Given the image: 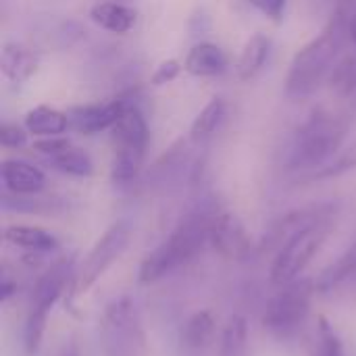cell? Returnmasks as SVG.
<instances>
[{
	"label": "cell",
	"mask_w": 356,
	"mask_h": 356,
	"mask_svg": "<svg viewBox=\"0 0 356 356\" xmlns=\"http://www.w3.org/2000/svg\"><path fill=\"white\" fill-rule=\"evenodd\" d=\"M353 4L340 2L327 25L317 38L307 42L292 58L286 75V94L294 100L313 96L325 79H330L340 54L350 40L348 19Z\"/></svg>",
	"instance_id": "1"
},
{
	"label": "cell",
	"mask_w": 356,
	"mask_h": 356,
	"mask_svg": "<svg viewBox=\"0 0 356 356\" xmlns=\"http://www.w3.org/2000/svg\"><path fill=\"white\" fill-rule=\"evenodd\" d=\"M211 211H198L177 223V227L140 265V282L154 284L194 261L209 244Z\"/></svg>",
	"instance_id": "2"
},
{
	"label": "cell",
	"mask_w": 356,
	"mask_h": 356,
	"mask_svg": "<svg viewBox=\"0 0 356 356\" xmlns=\"http://www.w3.org/2000/svg\"><path fill=\"white\" fill-rule=\"evenodd\" d=\"M348 127V115L315 108L294 134L288 159L290 169H317L327 165L342 148Z\"/></svg>",
	"instance_id": "3"
},
{
	"label": "cell",
	"mask_w": 356,
	"mask_h": 356,
	"mask_svg": "<svg viewBox=\"0 0 356 356\" xmlns=\"http://www.w3.org/2000/svg\"><path fill=\"white\" fill-rule=\"evenodd\" d=\"M113 138V165L111 179L119 186L131 184L144 165L148 148V123L140 106L131 100L125 102L117 123L111 129Z\"/></svg>",
	"instance_id": "4"
},
{
	"label": "cell",
	"mask_w": 356,
	"mask_h": 356,
	"mask_svg": "<svg viewBox=\"0 0 356 356\" xmlns=\"http://www.w3.org/2000/svg\"><path fill=\"white\" fill-rule=\"evenodd\" d=\"M73 259H60L54 265H50L35 282L25 327H23V346L27 355H35L42 346V338L46 332L48 315L63 296L65 288L73 284L75 269H73Z\"/></svg>",
	"instance_id": "5"
},
{
	"label": "cell",
	"mask_w": 356,
	"mask_h": 356,
	"mask_svg": "<svg viewBox=\"0 0 356 356\" xmlns=\"http://www.w3.org/2000/svg\"><path fill=\"white\" fill-rule=\"evenodd\" d=\"M336 227V215L325 217L307 229L298 232L294 238H290L277 252L271 265V282L275 286H286L305 273V269L311 265L313 257L321 250L325 240Z\"/></svg>",
	"instance_id": "6"
},
{
	"label": "cell",
	"mask_w": 356,
	"mask_h": 356,
	"mask_svg": "<svg viewBox=\"0 0 356 356\" xmlns=\"http://www.w3.org/2000/svg\"><path fill=\"white\" fill-rule=\"evenodd\" d=\"M315 292L317 290L309 280H296L292 284L280 286V292L269 300L265 309V330L280 340L294 338L307 323L311 313V298Z\"/></svg>",
	"instance_id": "7"
},
{
	"label": "cell",
	"mask_w": 356,
	"mask_h": 356,
	"mask_svg": "<svg viewBox=\"0 0 356 356\" xmlns=\"http://www.w3.org/2000/svg\"><path fill=\"white\" fill-rule=\"evenodd\" d=\"M131 240V227L125 221L113 223L92 246V250L86 254L83 263L75 271L73 284H71V294L81 296L86 294L111 267L113 263L119 261V257L125 252L127 244Z\"/></svg>",
	"instance_id": "8"
},
{
	"label": "cell",
	"mask_w": 356,
	"mask_h": 356,
	"mask_svg": "<svg viewBox=\"0 0 356 356\" xmlns=\"http://www.w3.org/2000/svg\"><path fill=\"white\" fill-rule=\"evenodd\" d=\"M102 330H104L106 346L113 348L115 356L131 355L136 353L138 346L144 344V332H142L138 309L134 300L127 296L117 298L106 307Z\"/></svg>",
	"instance_id": "9"
},
{
	"label": "cell",
	"mask_w": 356,
	"mask_h": 356,
	"mask_svg": "<svg viewBox=\"0 0 356 356\" xmlns=\"http://www.w3.org/2000/svg\"><path fill=\"white\" fill-rule=\"evenodd\" d=\"M209 244L227 261H246L252 254V238L242 219L225 209H213L209 223Z\"/></svg>",
	"instance_id": "10"
},
{
	"label": "cell",
	"mask_w": 356,
	"mask_h": 356,
	"mask_svg": "<svg viewBox=\"0 0 356 356\" xmlns=\"http://www.w3.org/2000/svg\"><path fill=\"white\" fill-rule=\"evenodd\" d=\"M336 215V207L334 204H315V207H305V209H296L288 215H284L282 219H277L269 232L265 234V240L261 242V250L263 252H271V250H280L290 238H294L298 232L307 229L309 225Z\"/></svg>",
	"instance_id": "11"
},
{
	"label": "cell",
	"mask_w": 356,
	"mask_h": 356,
	"mask_svg": "<svg viewBox=\"0 0 356 356\" xmlns=\"http://www.w3.org/2000/svg\"><path fill=\"white\" fill-rule=\"evenodd\" d=\"M127 98H115L108 102H94V104H81L73 106L67 111L69 117V129L83 134V136H94L106 129H113L117 123Z\"/></svg>",
	"instance_id": "12"
},
{
	"label": "cell",
	"mask_w": 356,
	"mask_h": 356,
	"mask_svg": "<svg viewBox=\"0 0 356 356\" xmlns=\"http://www.w3.org/2000/svg\"><path fill=\"white\" fill-rule=\"evenodd\" d=\"M0 177L4 188L17 196L38 194L46 186V175L35 165L21 159H4L0 165Z\"/></svg>",
	"instance_id": "13"
},
{
	"label": "cell",
	"mask_w": 356,
	"mask_h": 356,
	"mask_svg": "<svg viewBox=\"0 0 356 356\" xmlns=\"http://www.w3.org/2000/svg\"><path fill=\"white\" fill-rule=\"evenodd\" d=\"M40 67V56L33 48L21 42H6L0 52V71L13 83L29 81Z\"/></svg>",
	"instance_id": "14"
},
{
	"label": "cell",
	"mask_w": 356,
	"mask_h": 356,
	"mask_svg": "<svg viewBox=\"0 0 356 356\" xmlns=\"http://www.w3.org/2000/svg\"><path fill=\"white\" fill-rule=\"evenodd\" d=\"M227 65H229L227 54L213 42H200V44L192 46L184 60L186 71L196 77L221 75L227 69Z\"/></svg>",
	"instance_id": "15"
},
{
	"label": "cell",
	"mask_w": 356,
	"mask_h": 356,
	"mask_svg": "<svg viewBox=\"0 0 356 356\" xmlns=\"http://www.w3.org/2000/svg\"><path fill=\"white\" fill-rule=\"evenodd\" d=\"M269 52H271V38L263 31H257L254 35H250V40L244 44L238 60H236V75L240 81H250L254 79L267 58H269Z\"/></svg>",
	"instance_id": "16"
},
{
	"label": "cell",
	"mask_w": 356,
	"mask_h": 356,
	"mask_svg": "<svg viewBox=\"0 0 356 356\" xmlns=\"http://www.w3.org/2000/svg\"><path fill=\"white\" fill-rule=\"evenodd\" d=\"M23 127L38 138L63 136L69 129V117H67V113H63L58 108L40 104L25 113Z\"/></svg>",
	"instance_id": "17"
},
{
	"label": "cell",
	"mask_w": 356,
	"mask_h": 356,
	"mask_svg": "<svg viewBox=\"0 0 356 356\" xmlns=\"http://www.w3.org/2000/svg\"><path fill=\"white\" fill-rule=\"evenodd\" d=\"M4 240L29 252H52L58 248V238L35 225H8L2 232Z\"/></svg>",
	"instance_id": "18"
},
{
	"label": "cell",
	"mask_w": 356,
	"mask_h": 356,
	"mask_svg": "<svg viewBox=\"0 0 356 356\" xmlns=\"http://www.w3.org/2000/svg\"><path fill=\"white\" fill-rule=\"evenodd\" d=\"M90 19L111 33H127L134 29L138 15L134 8L119 2H98L90 8Z\"/></svg>",
	"instance_id": "19"
},
{
	"label": "cell",
	"mask_w": 356,
	"mask_h": 356,
	"mask_svg": "<svg viewBox=\"0 0 356 356\" xmlns=\"http://www.w3.org/2000/svg\"><path fill=\"white\" fill-rule=\"evenodd\" d=\"M353 280H356V242L338 257V261H334L327 269H323V273L315 282V290L332 292Z\"/></svg>",
	"instance_id": "20"
},
{
	"label": "cell",
	"mask_w": 356,
	"mask_h": 356,
	"mask_svg": "<svg viewBox=\"0 0 356 356\" xmlns=\"http://www.w3.org/2000/svg\"><path fill=\"white\" fill-rule=\"evenodd\" d=\"M225 117H227V102H225V98H221V96L211 98L209 104L192 121L190 138L194 142H202V140L211 138L221 127V123L225 121Z\"/></svg>",
	"instance_id": "21"
},
{
	"label": "cell",
	"mask_w": 356,
	"mask_h": 356,
	"mask_svg": "<svg viewBox=\"0 0 356 356\" xmlns=\"http://www.w3.org/2000/svg\"><path fill=\"white\" fill-rule=\"evenodd\" d=\"M48 161H50L52 169H56L65 175H71V177H90L94 173V163H92L90 154L73 144Z\"/></svg>",
	"instance_id": "22"
},
{
	"label": "cell",
	"mask_w": 356,
	"mask_h": 356,
	"mask_svg": "<svg viewBox=\"0 0 356 356\" xmlns=\"http://www.w3.org/2000/svg\"><path fill=\"white\" fill-rule=\"evenodd\" d=\"M215 334V319L209 311H200L196 315H192L184 327V344L188 348H204L209 346V342L213 340Z\"/></svg>",
	"instance_id": "23"
},
{
	"label": "cell",
	"mask_w": 356,
	"mask_h": 356,
	"mask_svg": "<svg viewBox=\"0 0 356 356\" xmlns=\"http://www.w3.org/2000/svg\"><path fill=\"white\" fill-rule=\"evenodd\" d=\"M246 346H248L246 319L240 315H234L223 330L221 356H246Z\"/></svg>",
	"instance_id": "24"
},
{
	"label": "cell",
	"mask_w": 356,
	"mask_h": 356,
	"mask_svg": "<svg viewBox=\"0 0 356 356\" xmlns=\"http://www.w3.org/2000/svg\"><path fill=\"white\" fill-rule=\"evenodd\" d=\"M330 86L336 94L340 96H353L356 92V58L355 56H344L338 60L330 75Z\"/></svg>",
	"instance_id": "25"
},
{
	"label": "cell",
	"mask_w": 356,
	"mask_h": 356,
	"mask_svg": "<svg viewBox=\"0 0 356 356\" xmlns=\"http://www.w3.org/2000/svg\"><path fill=\"white\" fill-rule=\"evenodd\" d=\"M317 356H344L342 338L325 317H319L317 325Z\"/></svg>",
	"instance_id": "26"
},
{
	"label": "cell",
	"mask_w": 356,
	"mask_h": 356,
	"mask_svg": "<svg viewBox=\"0 0 356 356\" xmlns=\"http://www.w3.org/2000/svg\"><path fill=\"white\" fill-rule=\"evenodd\" d=\"M184 69H186V67H184L177 58H167V60H163V63L154 69V73L150 75V83L156 86V88L167 86V83L175 81Z\"/></svg>",
	"instance_id": "27"
},
{
	"label": "cell",
	"mask_w": 356,
	"mask_h": 356,
	"mask_svg": "<svg viewBox=\"0 0 356 356\" xmlns=\"http://www.w3.org/2000/svg\"><path fill=\"white\" fill-rule=\"evenodd\" d=\"M27 129L17 123H2L0 125V144L4 148H21L27 144Z\"/></svg>",
	"instance_id": "28"
},
{
	"label": "cell",
	"mask_w": 356,
	"mask_h": 356,
	"mask_svg": "<svg viewBox=\"0 0 356 356\" xmlns=\"http://www.w3.org/2000/svg\"><path fill=\"white\" fill-rule=\"evenodd\" d=\"M71 146V140L65 138V136H48V138H38L33 142V150L40 152L42 156L46 159H52L56 156L58 152H63L65 148Z\"/></svg>",
	"instance_id": "29"
},
{
	"label": "cell",
	"mask_w": 356,
	"mask_h": 356,
	"mask_svg": "<svg viewBox=\"0 0 356 356\" xmlns=\"http://www.w3.org/2000/svg\"><path fill=\"white\" fill-rule=\"evenodd\" d=\"M250 4L254 8H259L265 17L273 19V21H280L286 13V6H288V0H250Z\"/></svg>",
	"instance_id": "30"
},
{
	"label": "cell",
	"mask_w": 356,
	"mask_h": 356,
	"mask_svg": "<svg viewBox=\"0 0 356 356\" xmlns=\"http://www.w3.org/2000/svg\"><path fill=\"white\" fill-rule=\"evenodd\" d=\"M348 31H350V40L355 42V46H356V6H353V10H350V19H348Z\"/></svg>",
	"instance_id": "31"
}]
</instances>
